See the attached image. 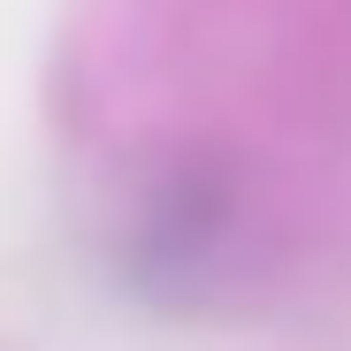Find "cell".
<instances>
[{
  "label": "cell",
  "mask_w": 351,
  "mask_h": 351,
  "mask_svg": "<svg viewBox=\"0 0 351 351\" xmlns=\"http://www.w3.org/2000/svg\"><path fill=\"white\" fill-rule=\"evenodd\" d=\"M221 221H229V206H221V191L214 184H160L153 199H145V214H138V267L145 275H176V267H206L214 252H221Z\"/></svg>",
  "instance_id": "obj_1"
}]
</instances>
